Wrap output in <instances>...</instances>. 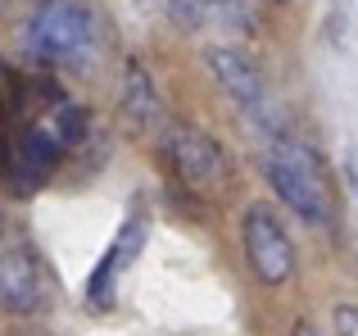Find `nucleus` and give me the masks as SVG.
Listing matches in <instances>:
<instances>
[{
    "label": "nucleus",
    "instance_id": "f257e3e1",
    "mask_svg": "<svg viewBox=\"0 0 358 336\" xmlns=\"http://www.w3.org/2000/svg\"><path fill=\"white\" fill-rule=\"evenodd\" d=\"M27 50L41 64L91 69L105 50V14L91 0H41L27 23Z\"/></svg>",
    "mask_w": 358,
    "mask_h": 336
},
{
    "label": "nucleus",
    "instance_id": "f03ea898",
    "mask_svg": "<svg viewBox=\"0 0 358 336\" xmlns=\"http://www.w3.org/2000/svg\"><path fill=\"white\" fill-rule=\"evenodd\" d=\"M263 168H268L272 191H277L304 223H313V227H327V223H331V186H327V168H322L313 146L272 132Z\"/></svg>",
    "mask_w": 358,
    "mask_h": 336
},
{
    "label": "nucleus",
    "instance_id": "7ed1b4c3",
    "mask_svg": "<svg viewBox=\"0 0 358 336\" xmlns=\"http://www.w3.org/2000/svg\"><path fill=\"white\" fill-rule=\"evenodd\" d=\"M50 300H55V277L45 259L36 255V246L27 241L18 223L0 218V309L32 318V314L50 309Z\"/></svg>",
    "mask_w": 358,
    "mask_h": 336
},
{
    "label": "nucleus",
    "instance_id": "20e7f679",
    "mask_svg": "<svg viewBox=\"0 0 358 336\" xmlns=\"http://www.w3.org/2000/svg\"><path fill=\"white\" fill-rule=\"evenodd\" d=\"M241 250L250 273L263 286H286L295 277V241H290L286 223L263 204H250L241 218Z\"/></svg>",
    "mask_w": 358,
    "mask_h": 336
},
{
    "label": "nucleus",
    "instance_id": "39448f33",
    "mask_svg": "<svg viewBox=\"0 0 358 336\" xmlns=\"http://www.w3.org/2000/svg\"><path fill=\"white\" fill-rule=\"evenodd\" d=\"M164 155H168V164H173V173L200 195L222 191L227 177H231V155L222 150L209 132H200V127H168Z\"/></svg>",
    "mask_w": 358,
    "mask_h": 336
},
{
    "label": "nucleus",
    "instance_id": "423d86ee",
    "mask_svg": "<svg viewBox=\"0 0 358 336\" xmlns=\"http://www.w3.org/2000/svg\"><path fill=\"white\" fill-rule=\"evenodd\" d=\"M204 64H209V73L218 78V87L231 96V105H236L245 118L272 127V91H268L263 69L250 59V55L236 50V46H213V50L204 55Z\"/></svg>",
    "mask_w": 358,
    "mask_h": 336
},
{
    "label": "nucleus",
    "instance_id": "0eeeda50",
    "mask_svg": "<svg viewBox=\"0 0 358 336\" xmlns=\"http://www.w3.org/2000/svg\"><path fill=\"white\" fill-rule=\"evenodd\" d=\"M168 18L182 32H218V36H250L259 14L245 0H168Z\"/></svg>",
    "mask_w": 358,
    "mask_h": 336
},
{
    "label": "nucleus",
    "instance_id": "6e6552de",
    "mask_svg": "<svg viewBox=\"0 0 358 336\" xmlns=\"http://www.w3.org/2000/svg\"><path fill=\"white\" fill-rule=\"evenodd\" d=\"M141 241H145V218H141V209L127 214V223L118 227L114 246L105 250V259L96 264V273H91V286H87V304L96 314H109L114 309V291H118V273L131 264V259L141 255Z\"/></svg>",
    "mask_w": 358,
    "mask_h": 336
},
{
    "label": "nucleus",
    "instance_id": "1a4fd4ad",
    "mask_svg": "<svg viewBox=\"0 0 358 336\" xmlns=\"http://www.w3.org/2000/svg\"><path fill=\"white\" fill-rule=\"evenodd\" d=\"M127 114L136 118L141 127H155L159 118H164L159 96H155V82H150V73L141 69V64H127Z\"/></svg>",
    "mask_w": 358,
    "mask_h": 336
},
{
    "label": "nucleus",
    "instance_id": "9d476101",
    "mask_svg": "<svg viewBox=\"0 0 358 336\" xmlns=\"http://www.w3.org/2000/svg\"><path fill=\"white\" fill-rule=\"evenodd\" d=\"M336 332L341 336H358V304H336Z\"/></svg>",
    "mask_w": 358,
    "mask_h": 336
},
{
    "label": "nucleus",
    "instance_id": "9b49d317",
    "mask_svg": "<svg viewBox=\"0 0 358 336\" xmlns=\"http://www.w3.org/2000/svg\"><path fill=\"white\" fill-rule=\"evenodd\" d=\"M290 336H322V332H317V328H308V323H299V328L290 332Z\"/></svg>",
    "mask_w": 358,
    "mask_h": 336
},
{
    "label": "nucleus",
    "instance_id": "f8f14e48",
    "mask_svg": "<svg viewBox=\"0 0 358 336\" xmlns=\"http://www.w3.org/2000/svg\"><path fill=\"white\" fill-rule=\"evenodd\" d=\"M18 336H32V332H18Z\"/></svg>",
    "mask_w": 358,
    "mask_h": 336
}]
</instances>
